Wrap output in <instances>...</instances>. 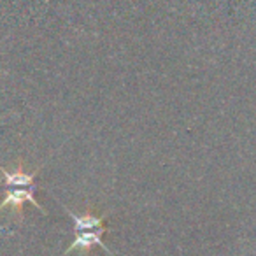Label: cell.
I'll return each mask as SVG.
<instances>
[{
  "label": "cell",
  "mask_w": 256,
  "mask_h": 256,
  "mask_svg": "<svg viewBox=\"0 0 256 256\" xmlns=\"http://www.w3.org/2000/svg\"><path fill=\"white\" fill-rule=\"evenodd\" d=\"M106 232H107L106 226H100V228H96V230H88V232H76L74 240H72V244L65 249L64 256L70 254L72 251H88V249H92L93 246H100L109 256H116V254H112V251H110V249L106 246V242L102 240Z\"/></svg>",
  "instance_id": "6da1fadb"
},
{
  "label": "cell",
  "mask_w": 256,
  "mask_h": 256,
  "mask_svg": "<svg viewBox=\"0 0 256 256\" xmlns=\"http://www.w3.org/2000/svg\"><path fill=\"white\" fill-rule=\"evenodd\" d=\"M34 190H36V184L30 186V188H9V192L6 193V198L0 202V210L6 209V207H12V209L18 212V218L22 220L23 204L30 202V204H34V206H36L42 214H48L46 209H44V207L36 200V196H34Z\"/></svg>",
  "instance_id": "7a4b0ae2"
},
{
  "label": "cell",
  "mask_w": 256,
  "mask_h": 256,
  "mask_svg": "<svg viewBox=\"0 0 256 256\" xmlns=\"http://www.w3.org/2000/svg\"><path fill=\"white\" fill-rule=\"evenodd\" d=\"M0 172H2V176H4L8 188H30V186H34V179H36V176L39 174L37 170L36 172H25L22 168V164H20V167L12 172L6 170L4 167H0Z\"/></svg>",
  "instance_id": "3957f363"
},
{
  "label": "cell",
  "mask_w": 256,
  "mask_h": 256,
  "mask_svg": "<svg viewBox=\"0 0 256 256\" xmlns=\"http://www.w3.org/2000/svg\"><path fill=\"white\" fill-rule=\"evenodd\" d=\"M67 214L70 216V220L74 221V230L76 232H88V230H96V228L104 226V221H106L107 216H96L93 212H84V214H76L72 212L70 209H67Z\"/></svg>",
  "instance_id": "277c9868"
}]
</instances>
